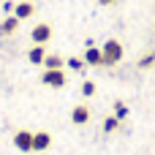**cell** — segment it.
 <instances>
[{"label":"cell","instance_id":"cell-11","mask_svg":"<svg viewBox=\"0 0 155 155\" xmlns=\"http://www.w3.org/2000/svg\"><path fill=\"white\" fill-rule=\"evenodd\" d=\"M44 68H63V57H60V54H46Z\"/></svg>","mask_w":155,"mask_h":155},{"label":"cell","instance_id":"cell-8","mask_svg":"<svg viewBox=\"0 0 155 155\" xmlns=\"http://www.w3.org/2000/svg\"><path fill=\"white\" fill-rule=\"evenodd\" d=\"M71 120H74L76 125H84V123L90 120V109H87L84 104H79V106H74V109H71Z\"/></svg>","mask_w":155,"mask_h":155},{"label":"cell","instance_id":"cell-16","mask_svg":"<svg viewBox=\"0 0 155 155\" xmlns=\"http://www.w3.org/2000/svg\"><path fill=\"white\" fill-rule=\"evenodd\" d=\"M153 63H155V54H144V57L139 60V68H150Z\"/></svg>","mask_w":155,"mask_h":155},{"label":"cell","instance_id":"cell-10","mask_svg":"<svg viewBox=\"0 0 155 155\" xmlns=\"http://www.w3.org/2000/svg\"><path fill=\"white\" fill-rule=\"evenodd\" d=\"M19 22H22V19H16L14 14H8V16H5L3 22H0V35H11V33H14L16 27H19Z\"/></svg>","mask_w":155,"mask_h":155},{"label":"cell","instance_id":"cell-14","mask_svg":"<svg viewBox=\"0 0 155 155\" xmlns=\"http://www.w3.org/2000/svg\"><path fill=\"white\" fill-rule=\"evenodd\" d=\"M82 95H84V98H90V95H95V84H93L90 79H84V82H82Z\"/></svg>","mask_w":155,"mask_h":155},{"label":"cell","instance_id":"cell-9","mask_svg":"<svg viewBox=\"0 0 155 155\" xmlns=\"http://www.w3.org/2000/svg\"><path fill=\"white\" fill-rule=\"evenodd\" d=\"M33 11H35V5H33V3H27V0H22V3H16L14 16H16V19H30V16H33Z\"/></svg>","mask_w":155,"mask_h":155},{"label":"cell","instance_id":"cell-15","mask_svg":"<svg viewBox=\"0 0 155 155\" xmlns=\"http://www.w3.org/2000/svg\"><path fill=\"white\" fill-rule=\"evenodd\" d=\"M117 125H120V120H117V117H106V120H104V131H106V134L117 131Z\"/></svg>","mask_w":155,"mask_h":155},{"label":"cell","instance_id":"cell-5","mask_svg":"<svg viewBox=\"0 0 155 155\" xmlns=\"http://www.w3.org/2000/svg\"><path fill=\"white\" fill-rule=\"evenodd\" d=\"M49 144H52V136H49L46 131H38V134H33V153H44Z\"/></svg>","mask_w":155,"mask_h":155},{"label":"cell","instance_id":"cell-17","mask_svg":"<svg viewBox=\"0 0 155 155\" xmlns=\"http://www.w3.org/2000/svg\"><path fill=\"white\" fill-rule=\"evenodd\" d=\"M14 8H16V3H11V0L3 3V11H5V14H14Z\"/></svg>","mask_w":155,"mask_h":155},{"label":"cell","instance_id":"cell-4","mask_svg":"<svg viewBox=\"0 0 155 155\" xmlns=\"http://www.w3.org/2000/svg\"><path fill=\"white\" fill-rule=\"evenodd\" d=\"M30 38H33V44H46V41L52 38V27L41 22V25H35V27H33V33H30Z\"/></svg>","mask_w":155,"mask_h":155},{"label":"cell","instance_id":"cell-12","mask_svg":"<svg viewBox=\"0 0 155 155\" xmlns=\"http://www.w3.org/2000/svg\"><path fill=\"white\" fill-rule=\"evenodd\" d=\"M114 117L123 123V120L128 117V104H123V101H114Z\"/></svg>","mask_w":155,"mask_h":155},{"label":"cell","instance_id":"cell-2","mask_svg":"<svg viewBox=\"0 0 155 155\" xmlns=\"http://www.w3.org/2000/svg\"><path fill=\"white\" fill-rule=\"evenodd\" d=\"M41 82L46 84V87H54V90H63L65 87V71L63 68H46L44 74H41Z\"/></svg>","mask_w":155,"mask_h":155},{"label":"cell","instance_id":"cell-6","mask_svg":"<svg viewBox=\"0 0 155 155\" xmlns=\"http://www.w3.org/2000/svg\"><path fill=\"white\" fill-rule=\"evenodd\" d=\"M27 60H30L33 65H44V60H46V49H44V44H35V46H30V52H27Z\"/></svg>","mask_w":155,"mask_h":155},{"label":"cell","instance_id":"cell-13","mask_svg":"<svg viewBox=\"0 0 155 155\" xmlns=\"http://www.w3.org/2000/svg\"><path fill=\"white\" fill-rule=\"evenodd\" d=\"M65 65H68L71 71H84V65H87V63H84L82 57H68V60H65Z\"/></svg>","mask_w":155,"mask_h":155},{"label":"cell","instance_id":"cell-3","mask_svg":"<svg viewBox=\"0 0 155 155\" xmlns=\"http://www.w3.org/2000/svg\"><path fill=\"white\" fill-rule=\"evenodd\" d=\"M14 144L22 153H33V134L30 131H16L14 134Z\"/></svg>","mask_w":155,"mask_h":155},{"label":"cell","instance_id":"cell-1","mask_svg":"<svg viewBox=\"0 0 155 155\" xmlns=\"http://www.w3.org/2000/svg\"><path fill=\"white\" fill-rule=\"evenodd\" d=\"M101 52H104V65H114V63L123 60V44H120L117 38H109Z\"/></svg>","mask_w":155,"mask_h":155},{"label":"cell","instance_id":"cell-7","mask_svg":"<svg viewBox=\"0 0 155 155\" xmlns=\"http://www.w3.org/2000/svg\"><path fill=\"white\" fill-rule=\"evenodd\" d=\"M84 63L87 65H104V52L98 46H87L84 49Z\"/></svg>","mask_w":155,"mask_h":155},{"label":"cell","instance_id":"cell-18","mask_svg":"<svg viewBox=\"0 0 155 155\" xmlns=\"http://www.w3.org/2000/svg\"><path fill=\"white\" fill-rule=\"evenodd\" d=\"M101 5H112V3H117V0H98Z\"/></svg>","mask_w":155,"mask_h":155}]
</instances>
